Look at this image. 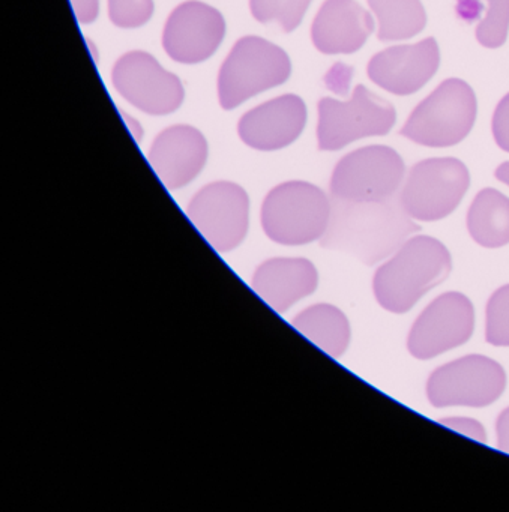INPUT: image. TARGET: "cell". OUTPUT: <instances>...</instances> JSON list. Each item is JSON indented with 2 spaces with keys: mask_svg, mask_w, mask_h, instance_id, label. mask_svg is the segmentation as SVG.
Instances as JSON below:
<instances>
[{
  "mask_svg": "<svg viewBox=\"0 0 509 512\" xmlns=\"http://www.w3.org/2000/svg\"><path fill=\"white\" fill-rule=\"evenodd\" d=\"M187 215L212 248L227 253L247 236L250 199L233 182H214L191 199Z\"/></svg>",
  "mask_w": 509,
  "mask_h": 512,
  "instance_id": "30bf717a",
  "label": "cell"
},
{
  "mask_svg": "<svg viewBox=\"0 0 509 512\" xmlns=\"http://www.w3.org/2000/svg\"><path fill=\"white\" fill-rule=\"evenodd\" d=\"M376 14L377 38L382 43L416 37L427 25L421 0H367Z\"/></svg>",
  "mask_w": 509,
  "mask_h": 512,
  "instance_id": "44dd1931",
  "label": "cell"
},
{
  "mask_svg": "<svg viewBox=\"0 0 509 512\" xmlns=\"http://www.w3.org/2000/svg\"><path fill=\"white\" fill-rule=\"evenodd\" d=\"M121 115L122 118H124L127 127L130 128L131 133H133L134 140H136V142H140L143 137V130L142 127H140L139 122H137L136 119L131 118L127 113L121 112Z\"/></svg>",
  "mask_w": 509,
  "mask_h": 512,
  "instance_id": "f546056e",
  "label": "cell"
},
{
  "mask_svg": "<svg viewBox=\"0 0 509 512\" xmlns=\"http://www.w3.org/2000/svg\"><path fill=\"white\" fill-rule=\"evenodd\" d=\"M319 274L307 259L266 260L254 272L251 287L277 313H286L296 302L317 289Z\"/></svg>",
  "mask_w": 509,
  "mask_h": 512,
  "instance_id": "ac0fdd59",
  "label": "cell"
},
{
  "mask_svg": "<svg viewBox=\"0 0 509 512\" xmlns=\"http://www.w3.org/2000/svg\"><path fill=\"white\" fill-rule=\"evenodd\" d=\"M149 164L167 190H179L197 178L208 160V142L196 128H167L152 143Z\"/></svg>",
  "mask_w": 509,
  "mask_h": 512,
  "instance_id": "2e32d148",
  "label": "cell"
},
{
  "mask_svg": "<svg viewBox=\"0 0 509 512\" xmlns=\"http://www.w3.org/2000/svg\"><path fill=\"white\" fill-rule=\"evenodd\" d=\"M494 140L502 151L509 152V94H506L494 110L491 122Z\"/></svg>",
  "mask_w": 509,
  "mask_h": 512,
  "instance_id": "484cf974",
  "label": "cell"
},
{
  "mask_svg": "<svg viewBox=\"0 0 509 512\" xmlns=\"http://www.w3.org/2000/svg\"><path fill=\"white\" fill-rule=\"evenodd\" d=\"M470 175L457 158H428L410 169L400 193L401 205L416 221L443 220L460 205Z\"/></svg>",
  "mask_w": 509,
  "mask_h": 512,
  "instance_id": "ba28073f",
  "label": "cell"
},
{
  "mask_svg": "<svg viewBox=\"0 0 509 512\" xmlns=\"http://www.w3.org/2000/svg\"><path fill=\"white\" fill-rule=\"evenodd\" d=\"M497 448L509 454V407H506L496 422Z\"/></svg>",
  "mask_w": 509,
  "mask_h": 512,
  "instance_id": "f1b7e54d",
  "label": "cell"
},
{
  "mask_svg": "<svg viewBox=\"0 0 509 512\" xmlns=\"http://www.w3.org/2000/svg\"><path fill=\"white\" fill-rule=\"evenodd\" d=\"M473 329L475 310L469 298L458 292L443 293L413 323L407 349L416 359L427 361L463 346Z\"/></svg>",
  "mask_w": 509,
  "mask_h": 512,
  "instance_id": "8fae6325",
  "label": "cell"
},
{
  "mask_svg": "<svg viewBox=\"0 0 509 512\" xmlns=\"http://www.w3.org/2000/svg\"><path fill=\"white\" fill-rule=\"evenodd\" d=\"M152 14V0H109L110 20L119 28H140L151 20Z\"/></svg>",
  "mask_w": 509,
  "mask_h": 512,
  "instance_id": "d4e9b609",
  "label": "cell"
},
{
  "mask_svg": "<svg viewBox=\"0 0 509 512\" xmlns=\"http://www.w3.org/2000/svg\"><path fill=\"white\" fill-rule=\"evenodd\" d=\"M448 248L431 236L407 239L373 278V292L380 307L395 314L407 313L425 293L451 274Z\"/></svg>",
  "mask_w": 509,
  "mask_h": 512,
  "instance_id": "7a4b0ae2",
  "label": "cell"
},
{
  "mask_svg": "<svg viewBox=\"0 0 509 512\" xmlns=\"http://www.w3.org/2000/svg\"><path fill=\"white\" fill-rule=\"evenodd\" d=\"M488 8L476 28V40L487 49H499L509 31V0H487Z\"/></svg>",
  "mask_w": 509,
  "mask_h": 512,
  "instance_id": "cb8c5ba5",
  "label": "cell"
},
{
  "mask_svg": "<svg viewBox=\"0 0 509 512\" xmlns=\"http://www.w3.org/2000/svg\"><path fill=\"white\" fill-rule=\"evenodd\" d=\"M307 124V106L298 95H283L242 116L239 137L257 151H277L292 145Z\"/></svg>",
  "mask_w": 509,
  "mask_h": 512,
  "instance_id": "9a60e30c",
  "label": "cell"
},
{
  "mask_svg": "<svg viewBox=\"0 0 509 512\" xmlns=\"http://www.w3.org/2000/svg\"><path fill=\"white\" fill-rule=\"evenodd\" d=\"M440 50L434 38L410 46H395L377 53L368 62L371 82L398 97L416 94L439 70Z\"/></svg>",
  "mask_w": 509,
  "mask_h": 512,
  "instance_id": "5bb4252c",
  "label": "cell"
},
{
  "mask_svg": "<svg viewBox=\"0 0 509 512\" xmlns=\"http://www.w3.org/2000/svg\"><path fill=\"white\" fill-rule=\"evenodd\" d=\"M224 34L226 22L220 11L191 0L170 14L164 28L163 46L173 61L200 64L217 52Z\"/></svg>",
  "mask_w": 509,
  "mask_h": 512,
  "instance_id": "4fadbf2b",
  "label": "cell"
},
{
  "mask_svg": "<svg viewBox=\"0 0 509 512\" xmlns=\"http://www.w3.org/2000/svg\"><path fill=\"white\" fill-rule=\"evenodd\" d=\"M406 164L395 149L365 146L341 158L331 176V194L344 202H382L397 196Z\"/></svg>",
  "mask_w": 509,
  "mask_h": 512,
  "instance_id": "52a82bcc",
  "label": "cell"
},
{
  "mask_svg": "<svg viewBox=\"0 0 509 512\" xmlns=\"http://www.w3.org/2000/svg\"><path fill=\"white\" fill-rule=\"evenodd\" d=\"M439 424L445 425L449 430L457 431L475 442L487 443V431H485L484 425L476 419L452 416V418L440 419Z\"/></svg>",
  "mask_w": 509,
  "mask_h": 512,
  "instance_id": "4316f807",
  "label": "cell"
},
{
  "mask_svg": "<svg viewBox=\"0 0 509 512\" xmlns=\"http://www.w3.org/2000/svg\"><path fill=\"white\" fill-rule=\"evenodd\" d=\"M292 325L332 358H340L349 347V320L334 305H311L292 320Z\"/></svg>",
  "mask_w": 509,
  "mask_h": 512,
  "instance_id": "ffe728a7",
  "label": "cell"
},
{
  "mask_svg": "<svg viewBox=\"0 0 509 512\" xmlns=\"http://www.w3.org/2000/svg\"><path fill=\"white\" fill-rule=\"evenodd\" d=\"M292 73L289 56L259 37H245L233 47L218 76V97L224 110L283 85Z\"/></svg>",
  "mask_w": 509,
  "mask_h": 512,
  "instance_id": "5b68a950",
  "label": "cell"
},
{
  "mask_svg": "<svg viewBox=\"0 0 509 512\" xmlns=\"http://www.w3.org/2000/svg\"><path fill=\"white\" fill-rule=\"evenodd\" d=\"M485 340L496 347H509V284L488 299L485 311Z\"/></svg>",
  "mask_w": 509,
  "mask_h": 512,
  "instance_id": "603a6c76",
  "label": "cell"
},
{
  "mask_svg": "<svg viewBox=\"0 0 509 512\" xmlns=\"http://www.w3.org/2000/svg\"><path fill=\"white\" fill-rule=\"evenodd\" d=\"M112 82L128 103L149 115H169L185 97L181 80L145 52L122 56L113 68Z\"/></svg>",
  "mask_w": 509,
  "mask_h": 512,
  "instance_id": "7c38bea8",
  "label": "cell"
},
{
  "mask_svg": "<svg viewBox=\"0 0 509 512\" xmlns=\"http://www.w3.org/2000/svg\"><path fill=\"white\" fill-rule=\"evenodd\" d=\"M419 232L418 224L401 205L400 196L382 202H344L334 199L322 247L343 251L364 265L389 259L407 239Z\"/></svg>",
  "mask_w": 509,
  "mask_h": 512,
  "instance_id": "6da1fadb",
  "label": "cell"
},
{
  "mask_svg": "<svg viewBox=\"0 0 509 512\" xmlns=\"http://www.w3.org/2000/svg\"><path fill=\"white\" fill-rule=\"evenodd\" d=\"M373 31V17L356 0H326L314 19L311 40L323 55H352Z\"/></svg>",
  "mask_w": 509,
  "mask_h": 512,
  "instance_id": "e0dca14e",
  "label": "cell"
},
{
  "mask_svg": "<svg viewBox=\"0 0 509 512\" xmlns=\"http://www.w3.org/2000/svg\"><path fill=\"white\" fill-rule=\"evenodd\" d=\"M317 109L320 151H340L356 140L386 136L397 121L395 107L364 85L356 86L349 101L322 98Z\"/></svg>",
  "mask_w": 509,
  "mask_h": 512,
  "instance_id": "8992f818",
  "label": "cell"
},
{
  "mask_svg": "<svg viewBox=\"0 0 509 512\" xmlns=\"http://www.w3.org/2000/svg\"><path fill=\"white\" fill-rule=\"evenodd\" d=\"M467 232L484 248H502L509 244V199L494 188L476 194L467 211Z\"/></svg>",
  "mask_w": 509,
  "mask_h": 512,
  "instance_id": "d6986e66",
  "label": "cell"
},
{
  "mask_svg": "<svg viewBox=\"0 0 509 512\" xmlns=\"http://www.w3.org/2000/svg\"><path fill=\"white\" fill-rule=\"evenodd\" d=\"M332 202L316 185L292 181L269 191L260 212L263 232L280 245L320 241L331 221Z\"/></svg>",
  "mask_w": 509,
  "mask_h": 512,
  "instance_id": "3957f363",
  "label": "cell"
},
{
  "mask_svg": "<svg viewBox=\"0 0 509 512\" xmlns=\"http://www.w3.org/2000/svg\"><path fill=\"white\" fill-rule=\"evenodd\" d=\"M476 113L473 89L463 80L448 79L415 107L400 136L427 148H451L469 136Z\"/></svg>",
  "mask_w": 509,
  "mask_h": 512,
  "instance_id": "277c9868",
  "label": "cell"
},
{
  "mask_svg": "<svg viewBox=\"0 0 509 512\" xmlns=\"http://www.w3.org/2000/svg\"><path fill=\"white\" fill-rule=\"evenodd\" d=\"M311 0H250L251 14L260 23H277L284 32L301 25Z\"/></svg>",
  "mask_w": 509,
  "mask_h": 512,
  "instance_id": "7402d4cb",
  "label": "cell"
},
{
  "mask_svg": "<svg viewBox=\"0 0 509 512\" xmlns=\"http://www.w3.org/2000/svg\"><path fill=\"white\" fill-rule=\"evenodd\" d=\"M494 176H496L497 181L503 182V184L509 187V161L500 164L496 172H494Z\"/></svg>",
  "mask_w": 509,
  "mask_h": 512,
  "instance_id": "4dcf8cb0",
  "label": "cell"
},
{
  "mask_svg": "<svg viewBox=\"0 0 509 512\" xmlns=\"http://www.w3.org/2000/svg\"><path fill=\"white\" fill-rule=\"evenodd\" d=\"M77 22L89 25L95 22L100 13V0H71Z\"/></svg>",
  "mask_w": 509,
  "mask_h": 512,
  "instance_id": "83f0119b",
  "label": "cell"
},
{
  "mask_svg": "<svg viewBox=\"0 0 509 512\" xmlns=\"http://www.w3.org/2000/svg\"><path fill=\"white\" fill-rule=\"evenodd\" d=\"M506 388L502 365L482 355H469L442 365L431 373L427 397L437 409L487 407Z\"/></svg>",
  "mask_w": 509,
  "mask_h": 512,
  "instance_id": "9c48e42d",
  "label": "cell"
}]
</instances>
